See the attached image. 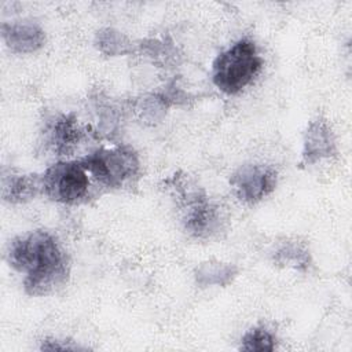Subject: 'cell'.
Returning a JSON list of instances; mask_svg holds the SVG:
<instances>
[{
    "label": "cell",
    "instance_id": "2e32d148",
    "mask_svg": "<svg viewBox=\"0 0 352 352\" xmlns=\"http://www.w3.org/2000/svg\"><path fill=\"white\" fill-rule=\"evenodd\" d=\"M95 107L99 118V131L109 138L117 133V129L121 122V113L118 111L120 109L116 107L111 102L103 100L100 98L96 99Z\"/></svg>",
    "mask_w": 352,
    "mask_h": 352
},
{
    "label": "cell",
    "instance_id": "9a60e30c",
    "mask_svg": "<svg viewBox=\"0 0 352 352\" xmlns=\"http://www.w3.org/2000/svg\"><path fill=\"white\" fill-rule=\"evenodd\" d=\"M239 349L248 352H272L276 349V337L265 326H253L242 336Z\"/></svg>",
    "mask_w": 352,
    "mask_h": 352
},
{
    "label": "cell",
    "instance_id": "6da1fadb",
    "mask_svg": "<svg viewBox=\"0 0 352 352\" xmlns=\"http://www.w3.org/2000/svg\"><path fill=\"white\" fill-rule=\"evenodd\" d=\"M8 264L23 274V289L29 296H47L66 285L69 257L48 231L36 230L14 238L7 252Z\"/></svg>",
    "mask_w": 352,
    "mask_h": 352
},
{
    "label": "cell",
    "instance_id": "5bb4252c",
    "mask_svg": "<svg viewBox=\"0 0 352 352\" xmlns=\"http://www.w3.org/2000/svg\"><path fill=\"white\" fill-rule=\"evenodd\" d=\"M168 107L169 104L161 94L143 95L140 98H136L132 104V110L136 113L139 120L151 125L164 118Z\"/></svg>",
    "mask_w": 352,
    "mask_h": 352
},
{
    "label": "cell",
    "instance_id": "4fadbf2b",
    "mask_svg": "<svg viewBox=\"0 0 352 352\" xmlns=\"http://www.w3.org/2000/svg\"><path fill=\"white\" fill-rule=\"evenodd\" d=\"M94 44L106 56H122L133 51V43L126 34L114 29L103 28L95 33Z\"/></svg>",
    "mask_w": 352,
    "mask_h": 352
},
{
    "label": "cell",
    "instance_id": "8992f818",
    "mask_svg": "<svg viewBox=\"0 0 352 352\" xmlns=\"http://www.w3.org/2000/svg\"><path fill=\"white\" fill-rule=\"evenodd\" d=\"M278 172L267 164L241 165L230 177V186L236 198L245 204H257L276 187Z\"/></svg>",
    "mask_w": 352,
    "mask_h": 352
},
{
    "label": "cell",
    "instance_id": "5b68a950",
    "mask_svg": "<svg viewBox=\"0 0 352 352\" xmlns=\"http://www.w3.org/2000/svg\"><path fill=\"white\" fill-rule=\"evenodd\" d=\"M88 172L76 161H58L41 175V191L51 201L74 205L88 195Z\"/></svg>",
    "mask_w": 352,
    "mask_h": 352
},
{
    "label": "cell",
    "instance_id": "ba28073f",
    "mask_svg": "<svg viewBox=\"0 0 352 352\" xmlns=\"http://www.w3.org/2000/svg\"><path fill=\"white\" fill-rule=\"evenodd\" d=\"M336 154V136L329 122L322 117L311 120L302 138V165H314Z\"/></svg>",
    "mask_w": 352,
    "mask_h": 352
},
{
    "label": "cell",
    "instance_id": "3957f363",
    "mask_svg": "<svg viewBox=\"0 0 352 352\" xmlns=\"http://www.w3.org/2000/svg\"><path fill=\"white\" fill-rule=\"evenodd\" d=\"M172 188L176 192L182 208V221L188 235L197 239H209L217 235L223 227V217L219 206L198 187L177 176L172 179Z\"/></svg>",
    "mask_w": 352,
    "mask_h": 352
},
{
    "label": "cell",
    "instance_id": "277c9868",
    "mask_svg": "<svg viewBox=\"0 0 352 352\" xmlns=\"http://www.w3.org/2000/svg\"><path fill=\"white\" fill-rule=\"evenodd\" d=\"M81 166L98 183L109 188H120L136 179L140 172L138 153L126 144L96 148L78 160Z\"/></svg>",
    "mask_w": 352,
    "mask_h": 352
},
{
    "label": "cell",
    "instance_id": "7a4b0ae2",
    "mask_svg": "<svg viewBox=\"0 0 352 352\" xmlns=\"http://www.w3.org/2000/svg\"><path fill=\"white\" fill-rule=\"evenodd\" d=\"M263 58L252 38L242 37L221 51L212 63V82L226 95H236L258 76Z\"/></svg>",
    "mask_w": 352,
    "mask_h": 352
},
{
    "label": "cell",
    "instance_id": "9c48e42d",
    "mask_svg": "<svg viewBox=\"0 0 352 352\" xmlns=\"http://www.w3.org/2000/svg\"><path fill=\"white\" fill-rule=\"evenodd\" d=\"M0 30L4 44L14 54H33L45 43V32L32 21L3 22Z\"/></svg>",
    "mask_w": 352,
    "mask_h": 352
},
{
    "label": "cell",
    "instance_id": "30bf717a",
    "mask_svg": "<svg viewBox=\"0 0 352 352\" xmlns=\"http://www.w3.org/2000/svg\"><path fill=\"white\" fill-rule=\"evenodd\" d=\"M41 191V176L36 173H3L1 197L10 204H23Z\"/></svg>",
    "mask_w": 352,
    "mask_h": 352
},
{
    "label": "cell",
    "instance_id": "8fae6325",
    "mask_svg": "<svg viewBox=\"0 0 352 352\" xmlns=\"http://www.w3.org/2000/svg\"><path fill=\"white\" fill-rule=\"evenodd\" d=\"M239 270L235 264L219 260H208L201 263L194 271V279L198 287H226L236 278Z\"/></svg>",
    "mask_w": 352,
    "mask_h": 352
},
{
    "label": "cell",
    "instance_id": "e0dca14e",
    "mask_svg": "<svg viewBox=\"0 0 352 352\" xmlns=\"http://www.w3.org/2000/svg\"><path fill=\"white\" fill-rule=\"evenodd\" d=\"M41 351H85V346L74 344L69 340H59V338H45L41 341L40 345Z\"/></svg>",
    "mask_w": 352,
    "mask_h": 352
},
{
    "label": "cell",
    "instance_id": "7c38bea8",
    "mask_svg": "<svg viewBox=\"0 0 352 352\" xmlns=\"http://www.w3.org/2000/svg\"><path fill=\"white\" fill-rule=\"evenodd\" d=\"M274 261L282 267L307 271L311 265V253L304 242L297 239L283 241L274 252Z\"/></svg>",
    "mask_w": 352,
    "mask_h": 352
},
{
    "label": "cell",
    "instance_id": "52a82bcc",
    "mask_svg": "<svg viewBox=\"0 0 352 352\" xmlns=\"http://www.w3.org/2000/svg\"><path fill=\"white\" fill-rule=\"evenodd\" d=\"M44 143L55 155H70L74 153L87 131L73 113H56L44 121Z\"/></svg>",
    "mask_w": 352,
    "mask_h": 352
}]
</instances>
